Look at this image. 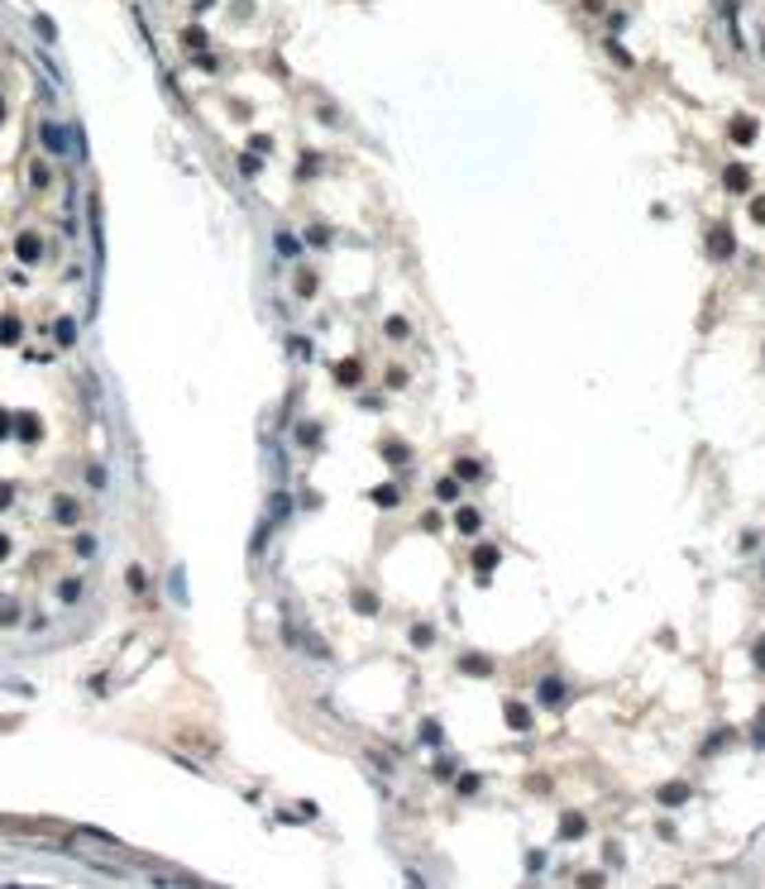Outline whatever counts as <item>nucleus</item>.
Segmentation results:
<instances>
[{
	"label": "nucleus",
	"mask_w": 765,
	"mask_h": 889,
	"mask_svg": "<svg viewBox=\"0 0 765 889\" xmlns=\"http://www.w3.org/2000/svg\"><path fill=\"white\" fill-rule=\"evenodd\" d=\"M497 560H502V550H497V545H478V550H474V569H478V574H488Z\"/></svg>",
	"instance_id": "9"
},
{
	"label": "nucleus",
	"mask_w": 765,
	"mask_h": 889,
	"mask_svg": "<svg viewBox=\"0 0 765 889\" xmlns=\"http://www.w3.org/2000/svg\"><path fill=\"white\" fill-rule=\"evenodd\" d=\"M19 340V330H14V320H0V344H14Z\"/></svg>",
	"instance_id": "25"
},
{
	"label": "nucleus",
	"mask_w": 765,
	"mask_h": 889,
	"mask_svg": "<svg viewBox=\"0 0 765 889\" xmlns=\"http://www.w3.org/2000/svg\"><path fill=\"white\" fill-rule=\"evenodd\" d=\"M607 58H612L617 67H632V63H636V58H632V53H627L622 43H607Z\"/></svg>",
	"instance_id": "17"
},
{
	"label": "nucleus",
	"mask_w": 765,
	"mask_h": 889,
	"mask_svg": "<svg viewBox=\"0 0 765 889\" xmlns=\"http://www.w3.org/2000/svg\"><path fill=\"white\" fill-rule=\"evenodd\" d=\"M727 741H732V732H713V736H708V746H703V756H718Z\"/></svg>",
	"instance_id": "20"
},
{
	"label": "nucleus",
	"mask_w": 765,
	"mask_h": 889,
	"mask_svg": "<svg viewBox=\"0 0 765 889\" xmlns=\"http://www.w3.org/2000/svg\"><path fill=\"white\" fill-rule=\"evenodd\" d=\"M10 497H14V488H10V483H0V512L10 507Z\"/></svg>",
	"instance_id": "32"
},
{
	"label": "nucleus",
	"mask_w": 765,
	"mask_h": 889,
	"mask_svg": "<svg viewBox=\"0 0 765 889\" xmlns=\"http://www.w3.org/2000/svg\"><path fill=\"white\" fill-rule=\"evenodd\" d=\"M455 526H460V531H464V536H474L478 526H483V516H478L474 507H460V512H455Z\"/></svg>",
	"instance_id": "10"
},
{
	"label": "nucleus",
	"mask_w": 765,
	"mask_h": 889,
	"mask_svg": "<svg viewBox=\"0 0 765 889\" xmlns=\"http://www.w3.org/2000/svg\"><path fill=\"white\" fill-rule=\"evenodd\" d=\"M387 335H392V340H402V335H407V320H402V316H392V320H387Z\"/></svg>",
	"instance_id": "27"
},
{
	"label": "nucleus",
	"mask_w": 765,
	"mask_h": 889,
	"mask_svg": "<svg viewBox=\"0 0 765 889\" xmlns=\"http://www.w3.org/2000/svg\"><path fill=\"white\" fill-rule=\"evenodd\" d=\"M708 254H713V259H732V254H737V234H732L727 225H713V230H708Z\"/></svg>",
	"instance_id": "1"
},
{
	"label": "nucleus",
	"mask_w": 765,
	"mask_h": 889,
	"mask_svg": "<svg viewBox=\"0 0 765 889\" xmlns=\"http://www.w3.org/2000/svg\"><path fill=\"white\" fill-rule=\"evenodd\" d=\"M239 173H244V177H259L263 163H259V158H239Z\"/></svg>",
	"instance_id": "24"
},
{
	"label": "nucleus",
	"mask_w": 765,
	"mask_h": 889,
	"mask_svg": "<svg viewBox=\"0 0 765 889\" xmlns=\"http://www.w3.org/2000/svg\"><path fill=\"white\" fill-rule=\"evenodd\" d=\"M722 187H727V192H751V168H746V163H727Z\"/></svg>",
	"instance_id": "3"
},
{
	"label": "nucleus",
	"mask_w": 765,
	"mask_h": 889,
	"mask_svg": "<svg viewBox=\"0 0 765 889\" xmlns=\"http://www.w3.org/2000/svg\"><path fill=\"white\" fill-rule=\"evenodd\" d=\"M43 144H48L53 153H67V149H72V139H67L63 124H43Z\"/></svg>",
	"instance_id": "7"
},
{
	"label": "nucleus",
	"mask_w": 765,
	"mask_h": 889,
	"mask_svg": "<svg viewBox=\"0 0 765 889\" xmlns=\"http://www.w3.org/2000/svg\"><path fill=\"white\" fill-rule=\"evenodd\" d=\"M727 134H732V144H751L761 134V124H756V115H732L727 120Z\"/></svg>",
	"instance_id": "2"
},
{
	"label": "nucleus",
	"mask_w": 765,
	"mask_h": 889,
	"mask_svg": "<svg viewBox=\"0 0 765 889\" xmlns=\"http://www.w3.org/2000/svg\"><path fill=\"white\" fill-rule=\"evenodd\" d=\"M383 459H387V464H407V445H397V440L383 445Z\"/></svg>",
	"instance_id": "19"
},
{
	"label": "nucleus",
	"mask_w": 765,
	"mask_h": 889,
	"mask_svg": "<svg viewBox=\"0 0 765 889\" xmlns=\"http://www.w3.org/2000/svg\"><path fill=\"white\" fill-rule=\"evenodd\" d=\"M751 655H756V670H765V636L756 641V650H751Z\"/></svg>",
	"instance_id": "31"
},
{
	"label": "nucleus",
	"mask_w": 765,
	"mask_h": 889,
	"mask_svg": "<svg viewBox=\"0 0 765 889\" xmlns=\"http://www.w3.org/2000/svg\"><path fill=\"white\" fill-rule=\"evenodd\" d=\"M129 589H134V593H144V589H149V574H144V569H139V564H134V569H129Z\"/></svg>",
	"instance_id": "23"
},
{
	"label": "nucleus",
	"mask_w": 765,
	"mask_h": 889,
	"mask_svg": "<svg viewBox=\"0 0 765 889\" xmlns=\"http://www.w3.org/2000/svg\"><path fill=\"white\" fill-rule=\"evenodd\" d=\"M478 474H483L478 459H460V464H455V479H464V483H478Z\"/></svg>",
	"instance_id": "15"
},
{
	"label": "nucleus",
	"mask_w": 765,
	"mask_h": 889,
	"mask_svg": "<svg viewBox=\"0 0 765 889\" xmlns=\"http://www.w3.org/2000/svg\"><path fill=\"white\" fill-rule=\"evenodd\" d=\"M656 798H660L665 808H679V803H689V784H679V780H674V784H660Z\"/></svg>",
	"instance_id": "6"
},
{
	"label": "nucleus",
	"mask_w": 765,
	"mask_h": 889,
	"mask_svg": "<svg viewBox=\"0 0 765 889\" xmlns=\"http://www.w3.org/2000/svg\"><path fill=\"white\" fill-rule=\"evenodd\" d=\"M354 612H378V597L374 593H354Z\"/></svg>",
	"instance_id": "21"
},
{
	"label": "nucleus",
	"mask_w": 765,
	"mask_h": 889,
	"mask_svg": "<svg viewBox=\"0 0 765 889\" xmlns=\"http://www.w3.org/2000/svg\"><path fill=\"white\" fill-rule=\"evenodd\" d=\"M478 784H483V780H478V775H460V793H474Z\"/></svg>",
	"instance_id": "29"
},
{
	"label": "nucleus",
	"mask_w": 765,
	"mask_h": 889,
	"mask_svg": "<svg viewBox=\"0 0 765 889\" xmlns=\"http://www.w3.org/2000/svg\"><path fill=\"white\" fill-rule=\"evenodd\" d=\"M58 593H63V602H77V593H82V584H77V579H67V584H63Z\"/></svg>",
	"instance_id": "26"
},
{
	"label": "nucleus",
	"mask_w": 765,
	"mask_h": 889,
	"mask_svg": "<svg viewBox=\"0 0 765 889\" xmlns=\"http://www.w3.org/2000/svg\"><path fill=\"white\" fill-rule=\"evenodd\" d=\"M460 670H464V674H493V660H488V655H464Z\"/></svg>",
	"instance_id": "13"
},
{
	"label": "nucleus",
	"mask_w": 765,
	"mask_h": 889,
	"mask_svg": "<svg viewBox=\"0 0 765 889\" xmlns=\"http://www.w3.org/2000/svg\"><path fill=\"white\" fill-rule=\"evenodd\" d=\"M14 254H19L24 263H34V259H39V234H19V244H14Z\"/></svg>",
	"instance_id": "14"
},
{
	"label": "nucleus",
	"mask_w": 765,
	"mask_h": 889,
	"mask_svg": "<svg viewBox=\"0 0 765 889\" xmlns=\"http://www.w3.org/2000/svg\"><path fill=\"white\" fill-rule=\"evenodd\" d=\"M502 717H507V727H512V732H526V727H531V707H526V703H517V698H512V703H502Z\"/></svg>",
	"instance_id": "4"
},
{
	"label": "nucleus",
	"mask_w": 765,
	"mask_h": 889,
	"mask_svg": "<svg viewBox=\"0 0 765 889\" xmlns=\"http://www.w3.org/2000/svg\"><path fill=\"white\" fill-rule=\"evenodd\" d=\"M374 502H378V507H392V502H397V488H378Z\"/></svg>",
	"instance_id": "28"
},
{
	"label": "nucleus",
	"mask_w": 765,
	"mask_h": 889,
	"mask_svg": "<svg viewBox=\"0 0 765 889\" xmlns=\"http://www.w3.org/2000/svg\"><path fill=\"white\" fill-rule=\"evenodd\" d=\"M751 220H756V225H765V197L751 201Z\"/></svg>",
	"instance_id": "30"
},
{
	"label": "nucleus",
	"mask_w": 765,
	"mask_h": 889,
	"mask_svg": "<svg viewBox=\"0 0 765 889\" xmlns=\"http://www.w3.org/2000/svg\"><path fill=\"white\" fill-rule=\"evenodd\" d=\"M583 832H588V822H583L579 813H565V817H560V837H565V842H579Z\"/></svg>",
	"instance_id": "8"
},
{
	"label": "nucleus",
	"mask_w": 765,
	"mask_h": 889,
	"mask_svg": "<svg viewBox=\"0 0 765 889\" xmlns=\"http://www.w3.org/2000/svg\"><path fill=\"white\" fill-rule=\"evenodd\" d=\"M39 430H43L39 416H19V435H24V440H39Z\"/></svg>",
	"instance_id": "18"
},
{
	"label": "nucleus",
	"mask_w": 765,
	"mask_h": 889,
	"mask_svg": "<svg viewBox=\"0 0 765 889\" xmlns=\"http://www.w3.org/2000/svg\"><path fill=\"white\" fill-rule=\"evenodd\" d=\"M359 378H364V369H359V364H354V359H345V364H340V369H335V383H345V388H354V383H359Z\"/></svg>",
	"instance_id": "11"
},
{
	"label": "nucleus",
	"mask_w": 765,
	"mask_h": 889,
	"mask_svg": "<svg viewBox=\"0 0 765 889\" xmlns=\"http://www.w3.org/2000/svg\"><path fill=\"white\" fill-rule=\"evenodd\" d=\"M5 555H10V536H0V560H5Z\"/></svg>",
	"instance_id": "33"
},
{
	"label": "nucleus",
	"mask_w": 765,
	"mask_h": 889,
	"mask_svg": "<svg viewBox=\"0 0 765 889\" xmlns=\"http://www.w3.org/2000/svg\"><path fill=\"white\" fill-rule=\"evenodd\" d=\"M435 497H440V502H455V497H460V483H455V479H440V483H435Z\"/></svg>",
	"instance_id": "16"
},
{
	"label": "nucleus",
	"mask_w": 765,
	"mask_h": 889,
	"mask_svg": "<svg viewBox=\"0 0 765 889\" xmlns=\"http://www.w3.org/2000/svg\"><path fill=\"white\" fill-rule=\"evenodd\" d=\"M541 703H546V707H560V703H565V679H560V674H546V679H541Z\"/></svg>",
	"instance_id": "5"
},
{
	"label": "nucleus",
	"mask_w": 765,
	"mask_h": 889,
	"mask_svg": "<svg viewBox=\"0 0 765 889\" xmlns=\"http://www.w3.org/2000/svg\"><path fill=\"white\" fill-rule=\"evenodd\" d=\"M0 120H5V105H0Z\"/></svg>",
	"instance_id": "34"
},
{
	"label": "nucleus",
	"mask_w": 765,
	"mask_h": 889,
	"mask_svg": "<svg viewBox=\"0 0 765 889\" xmlns=\"http://www.w3.org/2000/svg\"><path fill=\"white\" fill-rule=\"evenodd\" d=\"M53 521L72 526V521H77V502H72V497H58V502H53Z\"/></svg>",
	"instance_id": "12"
},
{
	"label": "nucleus",
	"mask_w": 765,
	"mask_h": 889,
	"mask_svg": "<svg viewBox=\"0 0 765 889\" xmlns=\"http://www.w3.org/2000/svg\"><path fill=\"white\" fill-rule=\"evenodd\" d=\"M278 249H283L287 259H297V254H301V239H292V234H278Z\"/></svg>",
	"instance_id": "22"
}]
</instances>
